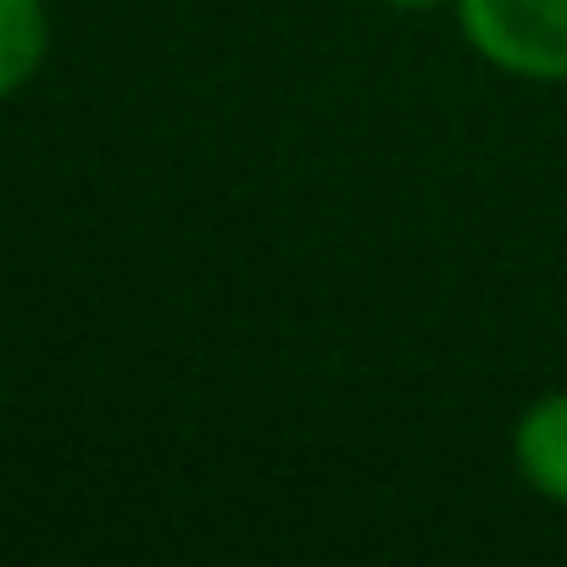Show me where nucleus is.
<instances>
[{
    "mask_svg": "<svg viewBox=\"0 0 567 567\" xmlns=\"http://www.w3.org/2000/svg\"><path fill=\"white\" fill-rule=\"evenodd\" d=\"M456 23L489 68L567 84V0H456Z\"/></svg>",
    "mask_w": 567,
    "mask_h": 567,
    "instance_id": "nucleus-1",
    "label": "nucleus"
},
{
    "mask_svg": "<svg viewBox=\"0 0 567 567\" xmlns=\"http://www.w3.org/2000/svg\"><path fill=\"white\" fill-rule=\"evenodd\" d=\"M512 467L539 501L567 506V390H545L539 401H528L512 429Z\"/></svg>",
    "mask_w": 567,
    "mask_h": 567,
    "instance_id": "nucleus-2",
    "label": "nucleus"
},
{
    "mask_svg": "<svg viewBox=\"0 0 567 567\" xmlns=\"http://www.w3.org/2000/svg\"><path fill=\"white\" fill-rule=\"evenodd\" d=\"M51 51L45 0H0V101L18 95Z\"/></svg>",
    "mask_w": 567,
    "mask_h": 567,
    "instance_id": "nucleus-3",
    "label": "nucleus"
},
{
    "mask_svg": "<svg viewBox=\"0 0 567 567\" xmlns=\"http://www.w3.org/2000/svg\"><path fill=\"white\" fill-rule=\"evenodd\" d=\"M384 7H395V12H434V7H445V0H384Z\"/></svg>",
    "mask_w": 567,
    "mask_h": 567,
    "instance_id": "nucleus-4",
    "label": "nucleus"
}]
</instances>
